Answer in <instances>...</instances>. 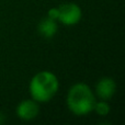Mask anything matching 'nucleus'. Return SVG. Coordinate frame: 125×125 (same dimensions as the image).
<instances>
[{
	"instance_id": "obj_1",
	"label": "nucleus",
	"mask_w": 125,
	"mask_h": 125,
	"mask_svg": "<svg viewBox=\"0 0 125 125\" xmlns=\"http://www.w3.org/2000/svg\"><path fill=\"white\" fill-rule=\"evenodd\" d=\"M59 89V81L54 73L42 70L35 73L29 84L31 98L39 103L48 102L55 97Z\"/></svg>"
},
{
	"instance_id": "obj_2",
	"label": "nucleus",
	"mask_w": 125,
	"mask_h": 125,
	"mask_svg": "<svg viewBox=\"0 0 125 125\" xmlns=\"http://www.w3.org/2000/svg\"><path fill=\"white\" fill-rule=\"evenodd\" d=\"M95 95L88 84L77 82L71 86L67 93V106L75 115L82 116L93 111Z\"/></svg>"
},
{
	"instance_id": "obj_3",
	"label": "nucleus",
	"mask_w": 125,
	"mask_h": 125,
	"mask_svg": "<svg viewBox=\"0 0 125 125\" xmlns=\"http://www.w3.org/2000/svg\"><path fill=\"white\" fill-rule=\"evenodd\" d=\"M58 8V18L57 21H59L64 25H75L79 23L82 18L81 8L75 2H66Z\"/></svg>"
},
{
	"instance_id": "obj_4",
	"label": "nucleus",
	"mask_w": 125,
	"mask_h": 125,
	"mask_svg": "<svg viewBox=\"0 0 125 125\" xmlns=\"http://www.w3.org/2000/svg\"><path fill=\"white\" fill-rule=\"evenodd\" d=\"M15 113H17V116L23 121L34 120L40 113L39 102H36L33 99L23 100L17 105Z\"/></svg>"
},
{
	"instance_id": "obj_5",
	"label": "nucleus",
	"mask_w": 125,
	"mask_h": 125,
	"mask_svg": "<svg viewBox=\"0 0 125 125\" xmlns=\"http://www.w3.org/2000/svg\"><path fill=\"white\" fill-rule=\"evenodd\" d=\"M116 91V83L110 77H103L95 84V93L101 100H110Z\"/></svg>"
},
{
	"instance_id": "obj_6",
	"label": "nucleus",
	"mask_w": 125,
	"mask_h": 125,
	"mask_svg": "<svg viewBox=\"0 0 125 125\" xmlns=\"http://www.w3.org/2000/svg\"><path fill=\"white\" fill-rule=\"evenodd\" d=\"M57 29H58V26H57L56 20H53L48 17L43 18L37 25L39 33L45 39H52L56 34Z\"/></svg>"
},
{
	"instance_id": "obj_7",
	"label": "nucleus",
	"mask_w": 125,
	"mask_h": 125,
	"mask_svg": "<svg viewBox=\"0 0 125 125\" xmlns=\"http://www.w3.org/2000/svg\"><path fill=\"white\" fill-rule=\"evenodd\" d=\"M93 111L97 113L98 115H101V116H106V115L110 113L111 111V106L108 103L106 100H101L99 101H95L94 106H93Z\"/></svg>"
},
{
	"instance_id": "obj_8",
	"label": "nucleus",
	"mask_w": 125,
	"mask_h": 125,
	"mask_svg": "<svg viewBox=\"0 0 125 125\" xmlns=\"http://www.w3.org/2000/svg\"><path fill=\"white\" fill-rule=\"evenodd\" d=\"M47 17L57 21V18H58V8H57V7H53V8H51L50 10L47 11Z\"/></svg>"
}]
</instances>
